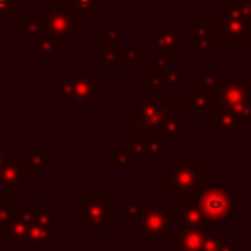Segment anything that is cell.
Returning <instances> with one entry per match:
<instances>
[{
    "label": "cell",
    "instance_id": "1",
    "mask_svg": "<svg viewBox=\"0 0 251 251\" xmlns=\"http://www.w3.org/2000/svg\"><path fill=\"white\" fill-rule=\"evenodd\" d=\"M182 96L135 98L137 112L127 116V135H153L159 141H180L190 131V124L182 120Z\"/></svg>",
    "mask_w": 251,
    "mask_h": 251
},
{
    "label": "cell",
    "instance_id": "2",
    "mask_svg": "<svg viewBox=\"0 0 251 251\" xmlns=\"http://www.w3.org/2000/svg\"><path fill=\"white\" fill-rule=\"evenodd\" d=\"M135 239H165L173 241L175 226L180 224L178 204H139Z\"/></svg>",
    "mask_w": 251,
    "mask_h": 251
},
{
    "label": "cell",
    "instance_id": "3",
    "mask_svg": "<svg viewBox=\"0 0 251 251\" xmlns=\"http://www.w3.org/2000/svg\"><path fill=\"white\" fill-rule=\"evenodd\" d=\"M161 184L167 186L175 196L192 194L208 186V169L202 167L198 159H173L171 165L161 171Z\"/></svg>",
    "mask_w": 251,
    "mask_h": 251
},
{
    "label": "cell",
    "instance_id": "4",
    "mask_svg": "<svg viewBox=\"0 0 251 251\" xmlns=\"http://www.w3.org/2000/svg\"><path fill=\"white\" fill-rule=\"evenodd\" d=\"M73 220L90 229H110V224L120 220V204H112L108 194H84L80 204L73 206Z\"/></svg>",
    "mask_w": 251,
    "mask_h": 251
},
{
    "label": "cell",
    "instance_id": "5",
    "mask_svg": "<svg viewBox=\"0 0 251 251\" xmlns=\"http://www.w3.org/2000/svg\"><path fill=\"white\" fill-rule=\"evenodd\" d=\"M57 92L63 98L65 106H90L96 108L100 106V80L94 78V75L84 69V71H65L63 78L57 80Z\"/></svg>",
    "mask_w": 251,
    "mask_h": 251
},
{
    "label": "cell",
    "instance_id": "6",
    "mask_svg": "<svg viewBox=\"0 0 251 251\" xmlns=\"http://www.w3.org/2000/svg\"><path fill=\"white\" fill-rule=\"evenodd\" d=\"M233 186H206L180 196V204L194 202L208 222H229L233 218Z\"/></svg>",
    "mask_w": 251,
    "mask_h": 251
},
{
    "label": "cell",
    "instance_id": "7",
    "mask_svg": "<svg viewBox=\"0 0 251 251\" xmlns=\"http://www.w3.org/2000/svg\"><path fill=\"white\" fill-rule=\"evenodd\" d=\"M212 94V106L235 114L243 126L251 124V90L245 80H218Z\"/></svg>",
    "mask_w": 251,
    "mask_h": 251
},
{
    "label": "cell",
    "instance_id": "8",
    "mask_svg": "<svg viewBox=\"0 0 251 251\" xmlns=\"http://www.w3.org/2000/svg\"><path fill=\"white\" fill-rule=\"evenodd\" d=\"M37 18L45 24L47 37L55 43L71 45L76 35L82 33V18L61 8H45L41 6L37 10Z\"/></svg>",
    "mask_w": 251,
    "mask_h": 251
},
{
    "label": "cell",
    "instance_id": "9",
    "mask_svg": "<svg viewBox=\"0 0 251 251\" xmlns=\"http://www.w3.org/2000/svg\"><path fill=\"white\" fill-rule=\"evenodd\" d=\"M35 176H37V171L31 169L27 161L10 159L0 171V194H6L10 198L18 196L22 188H25L29 180Z\"/></svg>",
    "mask_w": 251,
    "mask_h": 251
},
{
    "label": "cell",
    "instance_id": "10",
    "mask_svg": "<svg viewBox=\"0 0 251 251\" xmlns=\"http://www.w3.org/2000/svg\"><path fill=\"white\" fill-rule=\"evenodd\" d=\"M216 29L220 43H251V22L231 16L224 6L216 10Z\"/></svg>",
    "mask_w": 251,
    "mask_h": 251
},
{
    "label": "cell",
    "instance_id": "11",
    "mask_svg": "<svg viewBox=\"0 0 251 251\" xmlns=\"http://www.w3.org/2000/svg\"><path fill=\"white\" fill-rule=\"evenodd\" d=\"M29 227H31V210L29 204H22L20 212H12L6 218V222L0 226V237L8 241L12 249H24Z\"/></svg>",
    "mask_w": 251,
    "mask_h": 251
},
{
    "label": "cell",
    "instance_id": "12",
    "mask_svg": "<svg viewBox=\"0 0 251 251\" xmlns=\"http://www.w3.org/2000/svg\"><path fill=\"white\" fill-rule=\"evenodd\" d=\"M220 45V33L208 24L206 16L198 18V24L190 27V51L192 53H216Z\"/></svg>",
    "mask_w": 251,
    "mask_h": 251
},
{
    "label": "cell",
    "instance_id": "13",
    "mask_svg": "<svg viewBox=\"0 0 251 251\" xmlns=\"http://www.w3.org/2000/svg\"><path fill=\"white\" fill-rule=\"evenodd\" d=\"M210 229L204 227H188L184 224H178L173 235V249L171 251H200L204 235Z\"/></svg>",
    "mask_w": 251,
    "mask_h": 251
},
{
    "label": "cell",
    "instance_id": "14",
    "mask_svg": "<svg viewBox=\"0 0 251 251\" xmlns=\"http://www.w3.org/2000/svg\"><path fill=\"white\" fill-rule=\"evenodd\" d=\"M180 25H155L153 27V45L159 53H178L180 47Z\"/></svg>",
    "mask_w": 251,
    "mask_h": 251
},
{
    "label": "cell",
    "instance_id": "15",
    "mask_svg": "<svg viewBox=\"0 0 251 251\" xmlns=\"http://www.w3.org/2000/svg\"><path fill=\"white\" fill-rule=\"evenodd\" d=\"M212 108V94L200 86H192L182 100V116H204Z\"/></svg>",
    "mask_w": 251,
    "mask_h": 251
},
{
    "label": "cell",
    "instance_id": "16",
    "mask_svg": "<svg viewBox=\"0 0 251 251\" xmlns=\"http://www.w3.org/2000/svg\"><path fill=\"white\" fill-rule=\"evenodd\" d=\"M129 139V151H133V155L137 157H145L151 161H159L163 159V141H159L153 135H127Z\"/></svg>",
    "mask_w": 251,
    "mask_h": 251
},
{
    "label": "cell",
    "instance_id": "17",
    "mask_svg": "<svg viewBox=\"0 0 251 251\" xmlns=\"http://www.w3.org/2000/svg\"><path fill=\"white\" fill-rule=\"evenodd\" d=\"M206 120H208V124H212L216 127L218 133H231V131L241 133L243 131V122L227 110H220V108L212 106L210 112L206 114Z\"/></svg>",
    "mask_w": 251,
    "mask_h": 251
},
{
    "label": "cell",
    "instance_id": "18",
    "mask_svg": "<svg viewBox=\"0 0 251 251\" xmlns=\"http://www.w3.org/2000/svg\"><path fill=\"white\" fill-rule=\"evenodd\" d=\"M143 84L145 88H159V86L180 88V73L175 69H167V71L147 69L143 73Z\"/></svg>",
    "mask_w": 251,
    "mask_h": 251
},
{
    "label": "cell",
    "instance_id": "19",
    "mask_svg": "<svg viewBox=\"0 0 251 251\" xmlns=\"http://www.w3.org/2000/svg\"><path fill=\"white\" fill-rule=\"evenodd\" d=\"M55 4L80 18H98L102 12V0H55Z\"/></svg>",
    "mask_w": 251,
    "mask_h": 251
},
{
    "label": "cell",
    "instance_id": "20",
    "mask_svg": "<svg viewBox=\"0 0 251 251\" xmlns=\"http://www.w3.org/2000/svg\"><path fill=\"white\" fill-rule=\"evenodd\" d=\"M53 233L55 231L31 224L29 233H27V241H25V249H55L57 241H55Z\"/></svg>",
    "mask_w": 251,
    "mask_h": 251
},
{
    "label": "cell",
    "instance_id": "21",
    "mask_svg": "<svg viewBox=\"0 0 251 251\" xmlns=\"http://www.w3.org/2000/svg\"><path fill=\"white\" fill-rule=\"evenodd\" d=\"M29 210H31V224L55 231L57 208L53 204H29Z\"/></svg>",
    "mask_w": 251,
    "mask_h": 251
},
{
    "label": "cell",
    "instance_id": "22",
    "mask_svg": "<svg viewBox=\"0 0 251 251\" xmlns=\"http://www.w3.org/2000/svg\"><path fill=\"white\" fill-rule=\"evenodd\" d=\"M178 206H180V224H184L188 227L210 229V222L204 218V214L200 212V208L194 202H186V204H178Z\"/></svg>",
    "mask_w": 251,
    "mask_h": 251
},
{
    "label": "cell",
    "instance_id": "23",
    "mask_svg": "<svg viewBox=\"0 0 251 251\" xmlns=\"http://www.w3.org/2000/svg\"><path fill=\"white\" fill-rule=\"evenodd\" d=\"M20 29L22 33L27 37L29 43H35L43 37H47V31H45V24L35 16V18H29V16H20Z\"/></svg>",
    "mask_w": 251,
    "mask_h": 251
},
{
    "label": "cell",
    "instance_id": "24",
    "mask_svg": "<svg viewBox=\"0 0 251 251\" xmlns=\"http://www.w3.org/2000/svg\"><path fill=\"white\" fill-rule=\"evenodd\" d=\"M200 251H235V245L226 237L224 229H216L204 235Z\"/></svg>",
    "mask_w": 251,
    "mask_h": 251
},
{
    "label": "cell",
    "instance_id": "25",
    "mask_svg": "<svg viewBox=\"0 0 251 251\" xmlns=\"http://www.w3.org/2000/svg\"><path fill=\"white\" fill-rule=\"evenodd\" d=\"M108 165L112 169H135L137 167V157L129 149H114L108 153Z\"/></svg>",
    "mask_w": 251,
    "mask_h": 251
},
{
    "label": "cell",
    "instance_id": "26",
    "mask_svg": "<svg viewBox=\"0 0 251 251\" xmlns=\"http://www.w3.org/2000/svg\"><path fill=\"white\" fill-rule=\"evenodd\" d=\"M122 63L120 47H100V69L102 71H118Z\"/></svg>",
    "mask_w": 251,
    "mask_h": 251
},
{
    "label": "cell",
    "instance_id": "27",
    "mask_svg": "<svg viewBox=\"0 0 251 251\" xmlns=\"http://www.w3.org/2000/svg\"><path fill=\"white\" fill-rule=\"evenodd\" d=\"M22 0H0V27L10 25L14 16H20Z\"/></svg>",
    "mask_w": 251,
    "mask_h": 251
},
{
    "label": "cell",
    "instance_id": "28",
    "mask_svg": "<svg viewBox=\"0 0 251 251\" xmlns=\"http://www.w3.org/2000/svg\"><path fill=\"white\" fill-rule=\"evenodd\" d=\"M120 214H126V220L129 224H135L137 222V214H139V202H137V196L135 194H129L126 198L124 204H120Z\"/></svg>",
    "mask_w": 251,
    "mask_h": 251
},
{
    "label": "cell",
    "instance_id": "29",
    "mask_svg": "<svg viewBox=\"0 0 251 251\" xmlns=\"http://www.w3.org/2000/svg\"><path fill=\"white\" fill-rule=\"evenodd\" d=\"M100 41L104 47H118L120 45V27L118 25H102Z\"/></svg>",
    "mask_w": 251,
    "mask_h": 251
},
{
    "label": "cell",
    "instance_id": "30",
    "mask_svg": "<svg viewBox=\"0 0 251 251\" xmlns=\"http://www.w3.org/2000/svg\"><path fill=\"white\" fill-rule=\"evenodd\" d=\"M57 43L51 41L49 37H43L37 41V59L39 61H55L57 57V51H55Z\"/></svg>",
    "mask_w": 251,
    "mask_h": 251
},
{
    "label": "cell",
    "instance_id": "31",
    "mask_svg": "<svg viewBox=\"0 0 251 251\" xmlns=\"http://www.w3.org/2000/svg\"><path fill=\"white\" fill-rule=\"evenodd\" d=\"M198 80H200V88H204V90L212 92V90H214V86L218 84L220 76H218V73H216V71L200 69V71H198Z\"/></svg>",
    "mask_w": 251,
    "mask_h": 251
},
{
    "label": "cell",
    "instance_id": "32",
    "mask_svg": "<svg viewBox=\"0 0 251 251\" xmlns=\"http://www.w3.org/2000/svg\"><path fill=\"white\" fill-rule=\"evenodd\" d=\"M120 55H122V61H131V63H143L145 61V53L135 43H127L120 51Z\"/></svg>",
    "mask_w": 251,
    "mask_h": 251
},
{
    "label": "cell",
    "instance_id": "33",
    "mask_svg": "<svg viewBox=\"0 0 251 251\" xmlns=\"http://www.w3.org/2000/svg\"><path fill=\"white\" fill-rule=\"evenodd\" d=\"M27 163H29V167L31 169H35L37 173H39V169H43V167H47V153L45 151H29V155H27V159H25Z\"/></svg>",
    "mask_w": 251,
    "mask_h": 251
},
{
    "label": "cell",
    "instance_id": "34",
    "mask_svg": "<svg viewBox=\"0 0 251 251\" xmlns=\"http://www.w3.org/2000/svg\"><path fill=\"white\" fill-rule=\"evenodd\" d=\"M224 8H226L231 16H235V18H247L243 0H226V6H224Z\"/></svg>",
    "mask_w": 251,
    "mask_h": 251
},
{
    "label": "cell",
    "instance_id": "35",
    "mask_svg": "<svg viewBox=\"0 0 251 251\" xmlns=\"http://www.w3.org/2000/svg\"><path fill=\"white\" fill-rule=\"evenodd\" d=\"M10 214H12V198L6 194H0V226L6 222Z\"/></svg>",
    "mask_w": 251,
    "mask_h": 251
},
{
    "label": "cell",
    "instance_id": "36",
    "mask_svg": "<svg viewBox=\"0 0 251 251\" xmlns=\"http://www.w3.org/2000/svg\"><path fill=\"white\" fill-rule=\"evenodd\" d=\"M153 69H157V71H167V69H171V55L169 53H159V51H155V67Z\"/></svg>",
    "mask_w": 251,
    "mask_h": 251
},
{
    "label": "cell",
    "instance_id": "37",
    "mask_svg": "<svg viewBox=\"0 0 251 251\" xmlns=\"http://www.w3.org/2000/svg\"><path fill=\"white\" fill-rule=\"evenodd\" d=\"M10 159H12L10 151H8V149H6V147H4L2 143H0V171H2V167H4V165H6L8 161H10Z\"/></svg>",
    "mask_w": 251,
    "mask_h": 251
},
{
    "label": "cell",
    "instance_id": "38",
    "mask_svg": "<svg viewBox=\"0 0 251 251\" xmlns=\"http://www.w3.org/2000/svg\"><path fill=\"white\" fill-rule=\"evenodd\" d=\"M245 4V14H247V20L251 22V0H243Z\"/></svg>",
    "mask_w": 251,
    "mask_h": 251
},
{
    "label": "cell",
    "instance_id": "39",
    "mask_svg": "<svg viewBox=\"0 0 251 251\" xmlns=\"http://www.w3.org/2000/svg\"><path fill=\"white\" fill-rule=\"evenodd\" d=\"M137 251H163L161 247H139Z\"/></svg>",
    "mask_w": 251,
    "mask_h": 251
},
{
    "label": "cell",
    "instance_id": "40",
    "mask_svg": "<svg viewBox=\"0 0 251 251\" xmlns=\"http://www.w3.org/2000/svg\"><path fill=\"white\" fill-rule=\"evenodd\" d=\"M245 84H247V88L251 90V78H247V80H245Z\"/></svg>",
    "mask_w": 251,
    "mask_h": 251
},
{
    "label": "cell",
    "instance_id": "41",
    "mask_svg": "<svg viewBox=\"0 0 251 251\" xmlns=\"http://www.w3.org/2000/svg\"><path fill=\"white\" fill-rule=\"evenodd\" d=\"M4 243H6V241H4V239H2V237H0V249H2V247H4Z\"/></svg>",
    "mask_w": 251,
    "mask_h": 251
}]
</instances>
